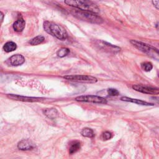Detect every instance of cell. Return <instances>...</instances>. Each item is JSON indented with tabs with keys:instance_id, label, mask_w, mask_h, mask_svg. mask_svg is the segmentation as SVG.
I'll return each instance as SVG.
<instances>
[{
	"instance_id": "obj_19",
	"label": "cell",
	"mask_w": 159,
	"mask_h": 159,
	"mask_svg": "<svg viewBox=\"0 0 159 159\" xmlns=\"http://www.w3.org/2000/svg\"><path fill=\"white\" fill-rule=\"evenodd\" d=\"M69 53H70V50H69L68 48L63 47V48H60V49L57 51V54L58 57H60V58H63V57L66 56Z\"/></svg>"
},
{
	"instance_id": "obj_4",
	"label": "cell",
	"mask_w": 159,
	"mask_h": 159,
	"mask_svg": "<svg viewBox=\"0 0 159 159\" xmlns=\"http://www.w3.org/2000/svg\"><path fill=\"white\" fill-rule=\"evenodd\" d=\"M131 44L139 50L142 52L143 53L147 54V55L153 57L157 60L158 59V50L157 48L149 45L147 43H143L142 42H139L135 40H130Z\"/></svg>"
},
{
	"instance_id": "obj_7",
	"label": "cell",
	"mask_w": 159,
	"mask_h": 159,
	"mask_svg": "<svg viewBox=\"0 0 159 159\" xmlns=\"http://www.w3.org/2000/svg\"><path fill=\"white\" fill-rule=\"evenodd\" d=\"M132 88L137 91L145 93V94L157 95L159 93V90L158 88L149 87V86H144L142 84H134L132 86Z\"/></svg>"
},
{
	"instance_id": "obj_23",
	"label": "cell",
	"mask_w": 159,
	"mask_h": 159,
	"mask_svg": "<svg viewBox=\"0 0 159 159\" xmlns=\"http://www.w3.org/2000/svg\"><path fill=\"white\" fill-rule=\"evenodd\" d=\"M152 3L157 9H158V0H152Z\"/></svg>"
},
{
	"instance_id": "obj_14",
	"label": "cell",
	"mask_w": 159,
	"mask_h": 159,
	"mask_svg": "<svg viewBox=\"0 0 159 159\" xmlns=\"http://www.w3.org/2000/svg\"><path fill=\"white\" fill-rule=\"evenodd\" d=\"M81 146V143L79 141H73L71 143L70 148H69V153L70 154H73L77 152L80 148Z\"/></svg>"
},
{
	"instance_id": "obj_2",
	"label": "cell",
	"mask_w": 159,
	"mask_h": 159,
	"mask_svg": "<svg viewBox=\"0 0 159 159\" xmlns=\"http://www.w3.org/2000/svg\"><path fill=\"white\" fill-rule=\"evenodd\" d=\"M43 29L49 34L55 37L59 40H63L67 39L66 31L60 25L52 22L45 21L43 22Z\"/></svg>"
},
{
	"instance_id": "obj_16",
	"label": "cell",
	"mask_w": 159,
	"mask_h": 159,
	"mask_svg": "<svg viewBox=\"0 0 159 159\" xmlns=\"http://www.w3.org/2000/svg\"><path fill=\"white\" fill-rule=\"evenodd\" d=\"M2 48L6 52H11L14 51L17 48V45L13 42H7L4 45Z\"/></svg>"
},
{
	"instance_id": "obj_5",
	"label": "cell",
	"mask_w": 159,
	"mask_h": 159,
	"mask_svg": "<svg viewBox=\"0 0 159 159\" xmlns=\"http://www.w3.org/2000/svg\"><path fill=\"white\" fill-rule=\"evenodd\" d=\"M63 78L71 81H76L80 83H95L98 81L96 78L89 76V75H66L64 76Z\"/></svg>"
},
{
	"instance_id": "obj_17",
	"label": "cell",
	"mask_w": 159,
	"mask_h": 159,
	"mask_svg": "<svg viewBox=\"0 0 159 159\" xmlns=\"http://www.w3.org/2000/svg\"><path fill=\"white\" fill-rule=\"evenodd\" d=\"M81 134L83 137L88 138H93L95 135L93 129L88 127H85L83 129V130L81 132Z\"/></svg>"
},
{
	"instance_id": "obj_20",
	"label": "cell",
	"mask_w": 159,
	"mask_h": 159,
	"mask_svg": "<svg viewBox=\"0 0 159 159\" xmlns=\"http://www.w3.org/2000/svg\"><path fill=\"white\" fill-rule=\"evenodd\" d=\"M141 67L145 71H150L152 69L153 65L150 62H143L141 63Z\"/></svg>"
},
{
	"instance_id": "obj_9",
	"label": "cell",
	"mask_w": 159,
	"mask_h": 159,
	"mask_svg": "<svg viewBox=\"0 0 159 159\" xmlns=\"http://www.w3.org/2000/svg\"><path fill=\"white\" fill-rule=\"evenodd\" d=\"M98 43L97 45L102 50L107 51L108 52H112V53H117L120 50V48L119 47H117L116 45H112L111 43H109L106 42L104 41H98Z\"/></svg>"
},
{
	"instance_id": "obj_11",
	"label": "cell",
	"mask_w": 159,
	"mask_h": 159,
	"mask_svg": "<svg viewBox=\"0 0 159 159\" xmlns=\"http://www.w3.org/2000/svg\"><path fill=\"white\" fill-rule=\"evenodd\" d=\"M9 62L12 66H19L25 62L24 57L20 54H16L9 58Z\"/></svg>"
},
{
	"instance_id": "obj_8",
	"label": "cell",
	"mask_w": 159,
	"mask_h": 159,
	"mask_svg": "<svg viewBox=\"0 0 159 159\" xmlns=\"http://www.w3.org/2000/svg\"><path fill=\"white\" fill-rule=\"evenodd\" d=\"M7 96L13 100L20 101H25V102H38L41 101L44 99L43 98H37V97H29V96H20L17 94H7Z\"/></svg>"
},
{
	"instance_id": "obj_22",
	"label": "cell",
	"mask_w": 159,
	"mask_h": 159,
	"mask_svg": "<svg viewBox=\"0 0 159 159\" xmlns=\"http://www.w3.org/2000/svg\"><path fill=\"white\" fill-rule=\"evenodd\" d=\"M107 93L109 96H116L119 94V92L117 89L114 88H109L107 89Z\"/></svg>"
},
{
	"instance_id": "obj_12",
	"label": "cell",
	"mask_w": 159,
	"mask_h": 159,
	"mask_svg": "<svg viewBox=\"0 0 159 159\" xmlns=\"http://www.w3.org/2000/svg\"><path fill=\"white\" fill-rule=\"evenodd\" d=\"M121 101H126V102H134L135 103L137 104H139V105H143V106H153V104L150 103V102H148L147 101H142L140 99H134V98H129V97H126V96H123L120 98Z\"/></svg>"
},
{
	"instance_id": "obj_6",
	"label": "cell",
	"mask_w": 159,
	"mask_h": 159,
	"mask_svg": "<svg viewBox=\"0 0 159 159\" xmlns=\"http://www.w3.org/2000/svg\"><path fill=\"white\" fill-rule=\"evenodd\" d=\"M76 101L86 102L95 104H106L107 100L104 98L96 95H82L75 98Z\"/></svg>"
},
{
	"instance_id": "obj_13",
	"label": "cell",
	"mask_w": 159,
	"mask_h": 159,
	"mask_svg": "<svg viewBox=\"0 0 159 159\" xmlns=\"http://www.w3.org/2000/svg\"><path fill=\"white\" fill-rule=\"evenodd\" d=\"M25 20L23 19L22 17H20L18 18L17 20L15 21L14 23L13 24V29L16 32H20L24 30L25 27Z\"/></svg>"
},
{
	"instance_id": "obj_24",
	"label": "cell",
	"mask_w": 159,
	"mask_h": 159,
	"mask_svg": "<svg viewBox=\"0 0 159 159\" xmlns=\"http://www.w3.org/2000/svg\"><path fill=\"white\" fill-rule=\"evenodd\" d=\"M3 19H4V14L1 11H0V23L2 22Z\"/></svg>"
},
{
	"instance_id": "obj_21",
	"label": "cell",
	"mask_w": 159,
	"mask_h": 159,
	"mask_svg": "<svg viewBox=\"0 0 159 159\" xmlns=\"http://www.w3.org/2000/svg\"><path fill=\"white\" fill-rule=\"evenodd\" d=\"M112 137V134L111 132L109 131H106L103 132L101 135V139L103 140H107L111 139Z\"/></svg>"
},
{
	"instance_id": "obj_18",
	"label": "cell",
	"mask_w": 159,
	"mask_h": 159,
	"mask_svg": "<svg viewBox=\"0 0 159 159\" xmlns=\"http://www.w3.org/2000/svg\"><path fill=\"white\" fill-rule=\"evenodd\" d=\"M45 40V37L42 35H37L32 39L29 41V43L32 45H37L42 43Z\"/></svg>"
},
{
	"instance_id": "obj_15",
	"label": "cell",
	"mask_w": 159,
	"mask_h": 159,
	"mask_svg": "<svg viewBox=\"0 0 159 159\" xmlns=\"http://www.w3.org/2000/svg\"><path fill=\"white\" fill-rule=\"evenodd\" d=\"M45 115L48 117L50 119H55L58 116V111L55 108H49V109H46L43 111Z\"/></svg>"
},
{
	"instance_id": "obj_3",
	"label": "cell",
	"mask_w": 159,
	"mask_h": 159,
	"mask_svg": "<svg viewBox=\"0 0 159 159\" xmlns=\"http://www.w3.org/2000/svg\"><path fill=\"white\" fill-rule=\"evenodd\" d=\"M65 3L76 9L99 13V9L90 0H65Z\"/></svg>"
},
{
	"instance_id": "obj_1",
	"label": "cell",
	"mask_w": 159,
	"mask_h": 159,
	"mask_svg": "<svg viewBox=\"0 0 159 159\" xmlns=\"http://www.w3.org/2000/svg\"><path fill=\"white\" fill-rule=\"evenodd\" d=\"M70 13L80 20L92 24H101L103 22L102 19L100 16H99L96 13L91 11L75 8L71 9Z\"/></svg>"
},
{
	"instance_id": "obj_10",
	"label": "cell",
	"mask_w": 159,
	"mask_h": 159,
	"mask_svg": "<svg viewBox=\"0 0 159 159\" xmlns=\"http://www.w3.org/2000/svg\"><path fill=\"white\" fill-rule=\"evenodd\" d=\"M17 148L21 150H29L34 148V143L28 139H23L17 144Z\"/></svg>"
}]
</instances>
